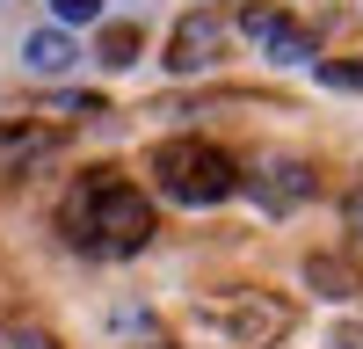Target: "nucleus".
<instances>
[{
    "label": "nucleus",
    "instance_id": "13",
    "mask_svg": "<svg viewBox=\"0 0 363 349\" xmlns=\"http://www.w3.org/2000/svg\"><path fill=\"white\" fill-rule=\"evenodd\" d=\"M15 349H51V335H15Z\"/></svg>",
    "mask_w": 363,
    "mask_h": 349
},
{
    "label": "nucleus",
    "instance_id": "7",
    "mask_svg": "<svg viewBox=\"0 0 363 349\" xmlns=\"http://www.w3.org/2000/svg\"><path fill=\"white\" fill-rule=\"evenodd\" d=\"M73 37H66V29H29V44H22V66L29 73H66L73 66Z\"/></svg>",
    "mask_w": 363,
    "mask_h": 349
},
{
    "label": "nucleus",
    "instance_id": "4",
    "mask_svg": "<svg viewBox=\"0 0 363 349\" xmlns=\"http://www.w3.org/2000/svg\"><path fill=\"white\" fill-rule=\"evenodd\" d=\"M240 189H247L262 211H291V204L313 196V167L306 160H262L255 174H240Z\"/></svg>",
    "mask_w": 363,
    "mask_h": 349
},
{
    "label": "nucleus",
    "instance_id": "9",
    "mask_svg": "<svg viewBox=\"0 0 363 349\" xmlns=\"http://www.w3.org/2000/svg\"><path fill=\"white\" fill-rule=\"evenodd\" d=\"M102 66H138V29L131 22H109L102 29Z\"/></svg>",
    "mask_w": 363,
    "mask_h": 349
},
{
    "label": "nucleus",
    "instance_id": "10",
    "mask_svg": "<svg viewBox=\"0 0 363 349\" xmlns=\"http://www.w3.org/2000/svg\"><path fill=\"white\" fill-rule=\"evenodd\" d=\"M320 80H327V87H363V66H342V58H320Z\"/></svg>",
    "mask_w": 363,
    "mask_h": 349
},
{
    "label": "nucleus",
    "instance_id": "8",
    "mask_svg": "<svg viewBox=\"0 0 363 349\" xmlns=\"http://www.w3.org/2000/svg\"><path fill=\"white\" fill-rule=\"evenodd\" d=\"M306 284L327 291V299H356V291H363V270L342 262V255H313V262H306Z\"/></svg>",
    "mask_w": 363,
    "mask_h": 349
},
{
    "label": "nucleus",
    "instance_id": "2",
    "mask_svg": "<svg viewBox=\"0 0 363 349\" xmlns=\"http://www.w3.org/2000/svg\"><path fill=\"white\" fill-rule=\"evenodd\" d=\"M153 174H160V189L174 204H225L240 189V167L218 153V145H203V138H174L153 153Z\"/></svg>",
    "mask_w": 363,
    "mask_h": 349
},
{
    "label": "nucleus",
    "instance_id": "5",
    "mask_svg": "<svg viewBox=\"0 0 363 349\" xmlns=\"http://www.w3.org/2000/svg\"><path fill=\"white\" fill-rule=\"evenodd\" d=\"M218 44H225V29H218V15H182L174 22V37H167V73H203L211 58H218Z\"/></svg>",
    "mask_w": 363,
    "mask_h": 349
},
{
    "label": "nucleus",
    "instance_id": "12",
    "mask_svg": "<svg viewBox=\"0 0 363 349\" xmlns=\"http://www.w3.org/2000/svg\"><path fill=\"white\" fill-rule=\"evenodd\" d=\"M342 218H349V233H356V240H363V182L342 196Z\"/></svg>",
    "mask_w": 363,
    "mask_h": 349
},
{
    "label": "nucleus",
    "instance_id": "3",
    "mask_svg": "<svg viewBox=\"0 0 363 349\" xmlns=\"http://www.w3.org/2000/svg\"><path fill=\"white\" fill-rule=\"evenodd\" d=\"M240 29H247V37L277 58V66H313V58H320L313 29H298L284 8H262V0H255V8H240Z\"/></svg>",
    "mask_w": 363,
    "mask_h": 349
},
{
    "label": "nucleus",
    "instance_id": "11",
    "mask_svg": "<svg viewBox=\"0 0 363 349\" xmlns=\"http://www.w3.org/2000/svg\"><path fill=\"white\" fill-rule=\"evenodd\" d=\"M51 15H58V22H95L102 0H51Z\"/></svg>",
    "mask_w": 363,
    "mask_h": 349
},
{
    "label": "nucleus",
    "instance_id": "6",
    "mask_svg": "<svg viewBox=\"0 0 363 349\" xmlns=\"http://www.w3.org/2000/svg\"><path fill=\"white\" fill-rule=\"evenodd\" d=\"M203 320H211V328L247 335V342H262V335L284 328V306H262V299H247V306H203Z\"/></svg>",
    "mask_w": 363,
    "mask_h": 349
},
{
    "label": "nucleus",
    "instance_id": "1",
    "mask_svg": "<svg viewBox=\"0 0 363 349\" xmlns=\"http://www.w3.org/2000/svg\"><path fill=\"white\" fill-rule=\"evenodd\" d=\"M95 218V233L87 240H102L109 255H138L145 240H153V204H145L131 182H116V174H95V182H80L73 196V226Z\"/></svg>",
    "mask_w": 363,
    "mask_h": 349
}]
</instances>
